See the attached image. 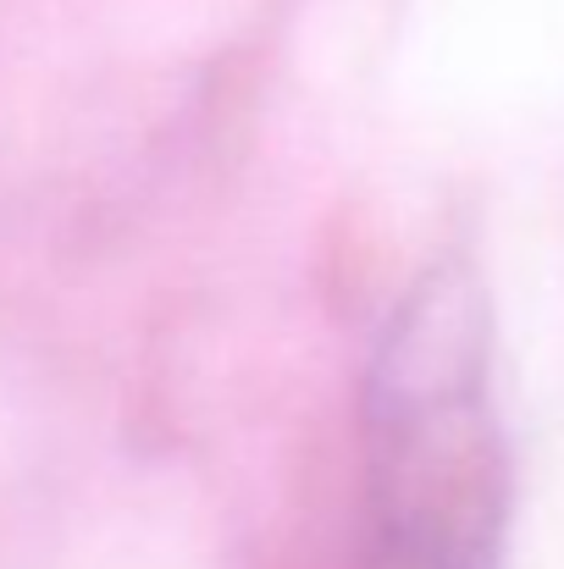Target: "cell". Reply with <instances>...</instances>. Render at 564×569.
<instances>
[{
  "label": "cell",
  "instance_id": "cell-1",
  "mask_svg": "<svg viewBox=\"0 0 564 569\" xmlns=\"http://www.w3.org/2000/svg\"><path fill=\"white\" fill-rule=\"evenodd\" d=\"M509 442L487 371L366 377V481L349 569H504Z\"/></svg>",
  "mask_w": 564,
  "mask_h": 569
}]
</instances>
